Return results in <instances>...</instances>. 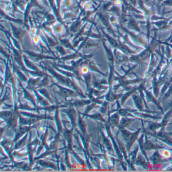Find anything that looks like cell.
<instances>
[{"instance_id":"1","label":"cell","mask_w":172,"mask_h":172,"mask_svg":"<svg viewBox=\"0 0 172 172\" xmlns=\"http://www.w3.org/2000/svg\"><path fill=\"white\" fill-rule=\"evenodd\" d=\"M126 22L127 23V28L129 30L132 29L133 30H134L138 33L141 32L137 22H136L132 17H130L129 19L128 20H126Z\"/></svg>"},{"instance_id":"2","label":"cell","mask_w":172,"mask_h":172,"mask_svg":"<svg viewBox=\"0 0 172 172\" xmlns=\"http://www.w3.org/2000/svg\"><path fill=\"white\" fill-rule=\"evenodd\" d=\"M145 149H147V150H150V149H152L153 148H157V146H156L152 144V143H149V142H147L146 143H145Z\"/></svg>"},{"instance_id":"3","label":"cell","mask_w":172,"mask_h":172,"mask_svg":"<svg viewBox=\"0 0 172 172\" xmlns=\"http://www.w3.org/2000/svg\"><path fill=\"white\" fill-rule=\"evenodd\" d=\"M163 5L172 6V0H166L163 2Z\"/></svg>"},{"instance_id":"4","label":"cell","mask_w":172,"mask_h":172,"mask_svg":"<svg viewBox=\"0 0 172 172\" xmlns=\"http://www.w3.org/2000/svg\"><path fill=\"white\" fill-rule=\"evenodd\" d=\"M167 44H171L172 43V34L168 38H167L166 40H165V42Z\"/></svg>"},{"instance_id":"5","label":"cell","mask_w":172,"mask_h":172,"mask_svg":"<svg viewBox=\"0 0 172 172\" xmlns=\"http://www.w3.org/2000/svg\"><path fill=\"white\" fill-rule=\"evenodd\" d=\"M172 93V85L171 86L170 88V89H169V90H168V93H167V95L168 96V95H170Z\"/></svg>"},{"instance_id":"6","label":"cell","mask_w":172,"mask_h":172,"mask_svg":"<svg viewBox=\"0 0 172 172\" xmlns=\"http://www.w3.org/2000/svg\"><path fill=\"white\" fill-rule=\"evenodd\" d=\"M130 2L132 3V5L135 6L136 5V0H130Z\"/></svg>"},{"instance_id":"7","label":"cell","mask_w":172,"mask_h":172,"mask_svg":"<svg viewBox=\"0 0 172 172\" xmlns=\"http://www.w3.org/2000/svg\"><path fill=\"white\" fill-rule=\"evenodd\" d=\"M156 1H158V2H162V1H163V0H156Z\"/></svg>"}]
</instances>
